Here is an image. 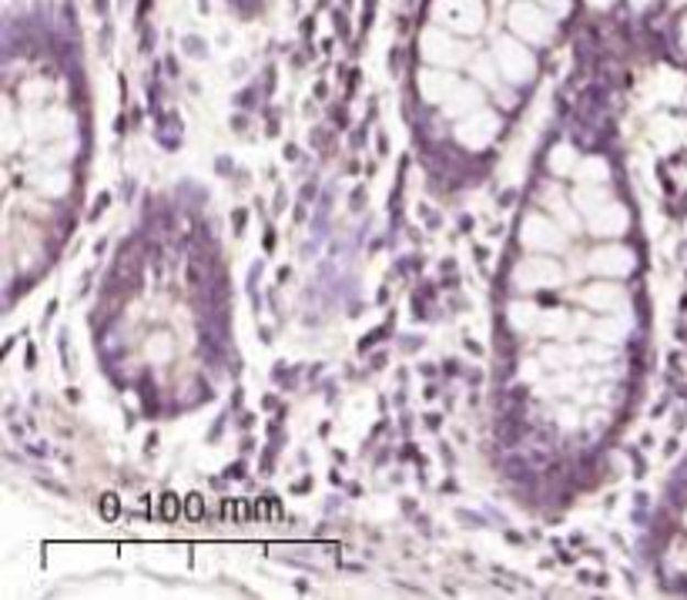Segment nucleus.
Listing matches in <instances>:
<instances>
[{"label":"nucleus","instance_id":"obj_16","mask_svg":"<svg viewBox=\"0 0 687 600\" xmlns=\"http://www.w3.org/2000/svg\"><path fill=\"white\" fill-rule=\"evenodd\" d=\"M443 373H446V376H459V363H456V359H450Z\"/></svg>","mask_w":687,"mask_h":600},{"label":"nucleus","instance_id":"obj_15","mask_svg":"<svg viewBox=\"0 0 687 600\" xmlns=\"http://www.w3.org/2000/svg\"><path fill=\"white\" fill-rule=\"evenodd\" d=\"M420 373H423L426 379H433V376H436V366H433V363H423V366H420Z\"/></svg>","mask_w":687,"mask_h":600},{"label":"nucleus","instance_id":"obj_12","mask_svg":"<svg viewBox=\"0 0 687 600\" xmlns=\"http://www.w3.org/2000/svg\"><path fill=\"white\" fill-rule=\"evenodd\" d=\"M402 343H406V349H409V353L423 346V340H420V336H409V340H402Z\"/></svg>","mask_w":687,"mask_h":600},{"label":"nucleus","instance_id":"obj_18","mask_svg":"<svg viewBox=\"0 0 687 600\" xmlns=\"http://www.w3.org/2000/svg\"><path fill=\"white\" fill-rule=\"evenodd\" d=\"M215 168H219L222 175H229V171H232V162H229V158H219V165H215Z\"/></svg>","mask_w":687,"mask_h":600},{"label":"nucleus","instance_id":"obj_6","mask_svg":"<svg viewBox=\"0 0 687 600\" xmlns=\"http://www.w3.org/2000/svg\"><path fill=\"white\" fill-rule=\"evenodd\" d=\"M245 222H248V212H245V209H235V212H232V229H235V235L245 232Z\"/></svg>","mask_w":687,"mask_h":600},{"label":"nucleus","instance_id":"obj_5","mask_svg":"<svg viewBox=\"0 0 687 600\" xmlns=\"http://www.w3.org/2000/svg\"><path fill=\"white\" fill-rule=\"evenodd\" d=\"M225 480H245V463H232V466H225V474H222Z\"/></svg>","mask_w":687,"mask_h":600},{"label":"nucleus","instance_id":"obj_20","mask_svg":"<svg viewBox=\"0 0 687 600\" xmlns=\"http://www.w3.org/2000/svg\"><path fill=\"white\" fill-rule=\"evenodd\" d=\"M510 202H513V191H503V195H500V205H503V209H507V205H510Z\"/></svg>","mask_w":687,"mask_h":600},{"label":"nucleus","instance_id":"obj_21","mask_svg":"<svg viewBox=\"0 0 687 600\" xmlns=\"http://www.w3.org/2000/svg\"><path fill=\"white\" fill-rule=\"evenodd\" d=\"M402 510L406 513H417V500H402Z\"/></svg>","mask_w":687,"mask_h":600},{"label":"nucleus","instance_id":"obj_4","mask_svg":"<svg viewBox=\"0 0 687 600\" xmlns=\"http://www.w3.org/2000/svg\"><path fill=\"white\" fill-rule=\"evenodd\" d=\"M108 205H111V195H108V191H104V195H98V202H95V209L88 212V222H95V219H101V212H104Z\"/></svg>","mask_w":687,"mask_h":600},{"label":"nucleus","instance_id":"obj_22","mask_svg":"<svg viewBox=\"0 0 687 600\" xmlns=\"http://www.w3.org/2000/svg\"><path fill=\"white\" fill-rule=\"evenodd\" d=\"M252 449H255V440H248V436H245V443H242V453H252Z\"/></svg>","mask_w":687,"mask_h":600},{"label":"nucleus","instance_id":"obj_13","mask_svg":"<svg viewBox=\"0 0 687 600\" xmlns=\"http://www.w3.org/2000/svg\"><path fill=\"white\" fill-rule=\"evenodd\" d=\"M232 127H235V131H245V127H248V118H245V114H242V118L235 114V118H232Z\"/></svg>","mask_w":687,"mask_h":600},{"label":"nucleus","instance_id":"obj_11","mask_svg":"<svg viewBox=\"0 0 687 600\" xmlns=\"http://www.w3.org/2000/svg\"><path fill=\"white\" fill-rule=\"evenodd\" d=\"M34 363H37V353H34V346H27V353H24V366H27V369H34Z\"/></svg>","mask_w":687,"mask_h":600},{"label":"nucleus","instance_id":"obj_2","mask_svg":"<svg viewBox=\"0 0 687 600\" xmlns=\"http://www.w3.org/2000/svg\"><path fill=\"white\" fill-rule=\"evenodd\" d=\"M185 513H188V520H201L204 516V507H201V497L198 493H188L185 497Z\"/></svg>","mask_w":687,"mask_h":600},{"label":"nucleus","instance_id":"obj_19","mask_svg":"<svg viewBox=\"0 0 687 600\" xmlns=\"http://www.w3.org/2000/svg\"><path fill=\"white\" fill-rule=\"evenodd\" d=\"M440 423H443V420H440L436 413H433V416H426V430H440Z\"/></svg>","mask_w":687,"mask_h":600},{"label":"nucleus","instance_id":"obj_17","mask_svg":"<svg viewBox=\"0 0 687 600\" xmlns=\"http://www.w3.org/2000/svg\"><path fill=\"white\" fill-rule=\"evenodd\" d=\"M299 158V148L296 145H286V162H296Z\"/></svg>","mask_w":687,"mask_h":600},{"label":"nucleus","instance_id":"obj_3","mask_svg":"<svg viewBox=\"0 0 687 600\" xmlns=\"http://www.w3.org/2000/svg\"><path fill=\"white\" fill-rule=\"evenodd\" d=\"M162 520H178V497L175 493L162 497Z\"/></svg>","mask_w":687,"mask_h":600},{"label":"nucleus","instance_id":"obj_9","mask_svg":"<svg viewBox=\"0 0 687 600\" xmlns=\"http://www.w3.org/2000/svg\"><path fill=\"white\" fill-rule=\"evenodd\" d=\"M262 248H265V252H272V248H275V232H272V229H265V238H262Z\"/></svg>","mask_w":687,"mask_h":600},{"label":"nucleus","instance_id":"obj_1","mask_svg":"<svg viewBox=\"0 0 687 600\" xmlns=\"http://www.w3.org/2000/svg\"><path fill=\"white\" fill-rule=\"evenodd\" d=\"M98 513H101V520H118V513H121L118 497H114V493H101V500H98Z\"/></svg>","mask_w":687,"mask_h":600},{"label":"nucleus","instance_id":"obj_7","mask_svg":"<svg viewBox=\"0 0 687 600\" xmlns=\"http://www.w3.org/2000/svg\"><path fill=\"white\" fill-rule=\"evenodd\" d=\"M185 47H188V51H191L195 57H204V44H201L198 37H191V41H185Z\"/></svg>","mask_w":687,"mask_h":600},{"label":"nucleus","instance_id":"obj_10","mask_svg":"<svg viewBox=\"0 0 687 600\" xmlns=\"http://www.w3.org/2000/svg\"><path fill=\"white\" fill-rule=\"evenodd\" d=\"M239 426H242V430L248 433V430L255 426V416H252V413H242V416H239Z\"/></svg>","mask_w":687,"mask_h":600},{"label":"nucleus","instance_id":"obj_8","mask_svg":"<svg viewBox=\"0 0 687 600\" xmlns=\"http://www.w3.org/2000/svg\"><path fill=\"white\" fill-rule=\"evenodd\" d=\"M252 98H255L252 91H245V95H235V104H239V108H242V104H245V108H252V104H255Z\"/></svg>","mask_w":687,"mask_h":600},{"label":"nucleus","instance_id":"obj_14","mask_svg":"<svg viewBox=\"0 0 687 600\" xmlns=\"http://www.w3.org/2000/svg\"><path fill=\"white\" fill-rule=\"evenodd\" d=\"M275 407H279V399H275V396H265L262 399V410H275Z\"/></svg>","mask_w":687,"mask_h":600}]
</instances>
